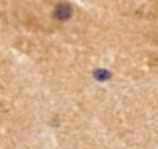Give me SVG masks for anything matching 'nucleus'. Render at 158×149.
<instances>
[{"instance_id": "1", "label": "nucleus", "mask_w": 158, "mask_h": 149, "mask_svg": "<svg viewBox=\"0 0 158 149\" xmlns=\"http://www.w3.org/2000/svg\"><path fill=\"white\" fill-rule=\"evenodd\" d=\"M54 16H56L57 19H60V20H67V19L71 16V8H70L68 5H60V6L56 8Z\"/></svg>"}, {"instance_id": "2", "label": "nucleus", "mask_w": 158, "mask_h": 149, "mask_svg": "<svg viewBox=\"0 0 158 149\" xmlns=\"http://www.w3.org/2000/svg\"><path fill=\"white\" fill-rule=\"evenodd\" d=\"M93 74H95V79H98V81H107V79L112 78V73H110L109 70H104V68L95 70Z\"/></svg>"}]
</instances>
